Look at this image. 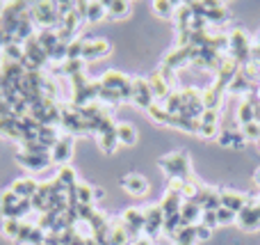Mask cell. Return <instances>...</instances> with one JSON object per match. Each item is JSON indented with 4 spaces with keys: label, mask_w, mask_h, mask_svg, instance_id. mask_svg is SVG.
<instances>
[{
    "label": "cell",
    "mask_w": 260,
    "mask_h": 245,
    "mask_svg": "<svg viewBox=\"0 0 260 245\" xmlns=\"http://www.w3.org/2000/svg\"><path fill=\"white\" fill-rule=\"evenodd\" d=\"M157 165L171 181H187L192 177V163H189V156L185 151H174V154L162 156Z\"/></svg>",
    "instance_id": "1"
},
{
    "label": "cell",
    "mask_w": 260,
    "mask_h": 245,
    "mask_svg": "<svg viewBox=\"0 0 260 245\" xmlns=\"http://www.w3.org/2000/svg\"><path fill=\"white\" fill-rule=\"evenodd\" d=\"M251 50H253V44H251L249 35L242 30V28L231 30V35H229V50H226V55H229V58H233L240 67H244V64L251 62Z\"/></svg>",
    "instance_id": "2"
},
{
    "label": "cell",
    "mask_w": 260,
    "mask_h": 245,
    "mask_svg": "<svg viewBox=\"0 0 260 245\" xmlns=\"http://www.w3.org/2000/svg\"><path fill=\"white\" fill-rule=\"evenodd\" d=\"M30 18L39 30H57L59 28V16L57 9H55V3H32Z\"/></svg>",
    "instance_id": "3"
},
{
    "label": "cell",
    "mask_w": 260,
    "mask_h": 245,
    "mask_svg": "<svg viewBox=\"0 0 260 245\" xmlns=\"http://www.w3.org/2000/svg\"><path fill=\"white\" fill-rule=\"evenodd\" d=\"M165 213H162L160 204H151L144 209V236L155 241V238L165 236Z\"/></svg>",
    "instance_id": "4"
},
{
    "label": "cell",
    "mask_w": 260,
    "mask_h": 245,
    "mask_svg": "<svg viewBox=\"0 0 260 245\" xmlns=\"http://www.w3.org/2000/svg\"><path fill=\"white\" fill-rule=\"evenodd\" d=\"M192 55H194V48L192 46H176L174 50H169V53L165 55V60H162V67L160 69H167V71H178V69L187 67V64H192Z\"/></svg>",
    "instance_id": "5"
},
{
    "label": "cell",
    "mask_w": 260,
    "mask_h": 245,
    "mask_svg": "<svg viewBox=\"0 0 260 245\" xmlns=\"http://www.w3.org/2000/svg\"><path fill=\"white\" fill-rule=\"evenodd\" d=\"M240 69H242V67H240L233 58L224 55V58H221V62H219V69H217V73H215V83H212V85H215L219 92H224V94H226V87H229L231 80H233V78L240 73Z\"/></svg>",
    "instance_id": "6"
},
{
    "label": "cell",
    "mask_w": 260,
    "mask_h": 245,
    "mask_svg": "<svg viewBox=\"0 0 260 245\" xmlns=\"http://www.w3.org/2000/svg\"><path fill=\"white\" fill-rule=\"evenodd\" d=\"M130 101L142 110H148L153 103H155L146 78H133V83H130Z\"/></svg>",
    "instance_id": "7"
},
{
    "label": "cell",
    "mask_w": 260,
    "mask_h": 245,
    "mask_svg": "<svg viewBox=\"0 0 260 245\" xmlns=\"http://www.w3.org/2000/svg\"><path fill=\"white\" fill-rule=\"evenodd\" d=\"M121 225L126 227V232L130 234L133 241L144 236V209H135V206L126 209L121 215Z\"/></svg>",
    "instance_id": "8"
},
{
    "label": "cell",
    "mask_w": 260,
    "mask_h": 245,
    "mask_svg": "<svg viewBox=\"0 0 260 245\" xmlns=\"http://www.w3.org/2000/svg\"><path fill=\"white\" fill-rule=\"evenodd\" d=\"M73 145H76V138L62 135L57 140V145L50 149V163L59 165V168L69 165V160H71V156H73Z\"/></svg>",
    "instance_id": "9"
},
{
    "label": "cell",
    "mask_w": 260,
    "mask_h": 245,
    "mask_svg": "<svg viewBox=\"0 0 260 245\" xmlns=\"http://www.w3.org/2000/svg\"><path fill=\"white\" fill-rule=\"evenodd\" d=\"M238 225L244 232H256L260 229V202L251 200L242 211L238 213Z\"/></svg>",
    "instance_id": "10"
},
{
    "label": "cell",
    "mask_w": 260,
    "mask_h": 245,
    "mask_svg": "<svg viewBox=\"0 0 260 245\" xmlns=\"http://www.w3.org/2000/svg\"><path fill=\"white\" fill-rule=\"evenodd\" d=\"M112 46L108 39H85L82 44V62H96V60L110 55Z\"/></svg>",
    "instance_id": "11"
},
{
    "label": "cell",
    "mask_w": 260,
    "mask_h": 245,
    "mask_svg": "<svg viewBox=\"0 0 260 245\" xmlns=\"http://www.w3.org/2000/svg\"><path fill=\"white\" fill-rule=\"evenodd\" d=\"M99 83H101V87H105V90L126 92V90H130L133 78L126 76V73H121V71H117V69H108V71L99 78Z\"/></svg>",
    "instance_id": "12"
},
{
    "label": "cell",
    "mask_w": 260,
    "mask_h": 245,
    "mask_svg": "<svg viewBox=\"0 0 260 245\" xmlns=\"http://www.w3.org/2000/svg\"><path fill=\"white\" fill-rule=\"evenodd\" d=\"M146 80H148V87H151V94H153V99H155V103H162V101H165L167 96L174 92V85H171V83L162 76L160 69H157V71H153Z\"/></svg>",
    "instance_id": "13"
},
{
    "label": "cell",
    "mask_w": 260,
    "mask_h": 245,
    "mask_svg": "<svg viewBox=\"0 0 260 245\" xmlns=\"http://www.w3.org/2000/svg\"><path fill=\"white\" fill-rule=\"evenodd\" d=\"M16 163L23 170H27V172H41V170H46L50 165V156H37V154H27V151L18 149Z\"/></svg>",
    "instance_id": "14"
},
{
    "label": "cell",
    "mask_w": 260,
    "mask_h": 245,
    "mask_svg": "<svg viewBox=\"0 0 260 245\" xmlns=\"http://www.w3.org/2000/svg\"><path fill=\"white\" fill-rule=\"evenodd\" d=\"M183 202L185 200H183V195H180L178 188L169 186V190L165 193V197H162V202H160V209H162V213H165V218H171V215L180 213Z\"/></svg>",
    "instance_id": "15"
},
{
    "label": "cell",
    "mask_w": 260,
    "mask_h": 245,
    "mask_svg": "<svg viewBox=\"0 0 260 245\" xmlns=\"http://www.w3.org/2000/svg\"><path fill=\"white\" fill-rule=\"evenodd\" d=\"M73 193H76V206L78 204L94 206V202L103 197V190H101V188H94V186H89V183H85V181H78L76 188H73Z\"/></svg>",
    "instance_id": "16"
},
{
    "label": "cell",
    "mask_w": 260,
    "mask_h": 245,
    "mask_svg": "<svg viewBox=\"0 0 260 245\" xmlns=\"http://www.w3.org/2000/svg\"><path fill=\"white\" fill-rule=\"evenodd\" d=\"M121 186H123V190H128L130 195H135V197H144L148 193L146 177H142V174H137V172L126 174V177L121 179Z\"/></svg>",
    "instance_id": "17"
},
{
    "label": "cell",
    "mask_w": 260,
    "mask_h": 245,
    "mask_svg": "<svg viewBox=\"0 0 260 245\" xmlns=\"http://www.w3.org/2000/svg\"><path fill=\"white\" fill-rule=\"evenodd\" d=\"M9 188L16 193L18 200H32L37 195V190H39V181H35L32 177H18Z\"/></svg>",
    "instance_id": "18"
},
{
    "label": "cell",
    "mask_w": 260,
    "mask_h": 245,
    "mask_svg": "<svg viewBox=\"0 0 260 245\" xmlns=\"http://www.w3.org/2000/svg\"><path fill=\"white\" fill-rule=\"evenodd\" d=\"M114 126H117V124L112 122V124L103 126L99 133H96V135H99V147H101V151H103V154H114V151H117V147H119Z\"/></svg>",
    "instance_id": "19"
},
{
    "label": "cell",
    "mask_w": 260,
    "mask_h": 245,
    "mask_svg": "<svg viewBox=\"0 0 260 245\" xmlns=\"http://www.w3.org/2000/svg\"><path fill=\"white\" fill-rule=\"evenodd\" d=\"M219 195H221V206L235 211V213H240L251 202L249 195H242V193H235V190H219Z\"/></svg>",
    "instance_id": "20"
},
{
    "label": "cell",
    "mask_w": 260,
    "mask_h": 245,
    "mask_svg": "<svg viewBox=\"0 0 260 245\" xmlns=\"http://www.w3.org/2000/svg\"><path fill=\"white\" fill-rule=\"evenodd\" d=\"M217 142H219L224 149H242L244 145H247V140H244V135L240 133V128H224L221 133H217Z\"/></svg>",
    "instance_id": "21"
},
{
    "label": "cell",
    "mask_w": 260,
    "mask_h": 245,
    "mask_svg": "<svg viewBox=\"0 0 260 245\" xmlns=\"http://www.w3.org/2000/svg\"><path fill=\"white\" fill-rule=\"evenodd\" d=\"M201 101H203V110H217L219 113L221 103H224V92H219L215 85H208L201 90Z\"/></svg>",
    "instance_id": "22"
},
{
    "label": "cell",
    "mask_w": 260,
    "mask_h": 245,
    "mask_svg": "<svg viewBox=\"0 0 260 245\" xmlns=\"http://www.w3.org/2000/svg\"><path fill=\"white\" fill-rule=\"evenodd\" d=\"M201 215H203V209L194 202H183L180 206V220H183L185 227H197L201 223Z\"/></svg>",
    "instance_id": "23"
},
{
    "label": "cell",
    "mask_w": 260,
    "mask_h": 245,
    "mask_svg": "<svg viewBox=\"0 0 260 245\" xmlns=\"http://www.w3.org/2000/svg\"><path fill=\"white\" fill-rule=\"evenodd\" d=\"M130 14V3L128 0H112L105 3V18L108 21H121Z\"/></svg>",
    "instance_id": "24"
},
{
    "label": "cell",
    "mask_w": 260,
    "mask_h": 245,
    "mask_svg": "<svg viewBox=\"0 0 260 245\" xmlns=\"http://www.w3.org/2000/svg\"><path fill=\"white\" fill-rule=\"evenodd\" d=\"M206 21L208 25H221L229 21V9L224 3H208V12H206Z\"/></svg>",
    "instance_id": "25"
},
{
    "label": "cell",
    "mask_w": 260,
    "mask_h": 245,
    "mask_svg": "<svg viewBox=\"0 0 260 245\" xmlns=\"http://www.w3.org/2000/svg\"><path fill=\"white\" fill-rule=\"evenodd\" d=\"M256 94H258V92H256ZM256 94H253V96H256ZM253 96L240 101V105H238V124H240V126H247V124L256 122V105H253Z\"/></svg>",
    "instance_id": "26"
},
{
    "label": "cell",
    "mask_w": 260,
    "mask_h": 245,
    "mask_svg": "<svg viewBox=\"0 0 260 245\" xmlns=\"http://www.w3.org/2000/svg\"><path fill=\"white\" fill-rule=\"evenodd\" d=\"M114 131H117V140H119V145H123V147H133L135 142H137V128H135L133 124H128V122H119L117 126H114Z\"/></svg>",
    "instance_id": "27"
},
{
    "label": "cell",
    "mask_w": 260,
    "mask_h": 245,
    "mask_svg": "<svg viewBox=\"0 0 260 245\" xmlns=\"http://www.w3.org/2000/svg\"><path fill=\"white\" fill-rule=\"evenodd\" d=\"M108 243L110 245H130L133 243V238H130V234L126 232V227L121 225V218L114 220L112 227H110V236H108Z\"/></svg>",
    "instance_id": "28"
},
{
    "label": "cell",
    "mask_w": 260,
    "mask_h": 245,
    "mask_svg": "<svg viewBox=\"0 0 260 245\" xmlns=\"http://www.w3.org/2000/svg\"><path fill=\"white\" fill-rule=\"evenodd\" d=\"M35 37H37V41L41 44V48L48 53V58H50V53L57 48V44H62L59 37H57V30H39Z\"/></svg>",
    "instance_id": "29"
},
{
    "label": "cell",
    "mask_w": 260,
    "mask_h": 245,
    "mask_svg": "<svg viewBox=\"0 0 260 245\" xmlns=\"http://www.w3.org/2000/svg\"><path fill=\"white\" fill-rule=\"evenodd\" d=\"M55 181L59 183V186L64 188V190H71V188H76L78 183V177H76V170L69 168V165H64V168L57 170V174H55Z\"/></svg>",
    "instance_id": "30"
},
{
    "label": "cell",
    "mask_w": 260,
    "mask_h": 245,
    "mask_svg": "<svg viewBox=\"0 0 260 245\" xmlns=\"http://www.w3.org/2000/svg\"><path fill=\"white\" fill-rule=\"evenodd\" d=\"M59 138L62 135H59L57 126H41L39 133H37V142H41V145L48 147V149H53V147L57 145Z\"/></svg>",
    "instance_id": "31"
},
{
    "label": "cell",
    "mask_w": 260,
    "mask_h": 245,
    "mask_svg": "<svg viewBox=\"0 0 260 245\" xmlns=\"http://www.w3.org/2000/svg\"><path fill=\"white\" fill-rule=\"evenodd\" d=\"M146 113H148V117H151L155 124H160V126H169V128H171V122H174V115L167 113V110L162 108L160 103H153L151 108L146 110Z\"/></svg>",
    "instance_id": "32"
},
{
    "label": "cell",
    "mask_w": 260,
    "mask_h": 245,
    "mask_svg": "<svg viewBox=\"0 0 260 245\" xmlns=\"http://www.w3.org/2000/svg\"><path fill=\"white\" fill-rule=\"evenodd\" d=\"M160 105L169 115H180V113H183V94H180V90H174Z\"/></svg>",
    "instance_id": "33"
},
{
    "label": "cell",
    "mask_w": 260,
    "mask_h": 245,
    "mask_svg": "<svg viewBox=\"0 0 260 245\" xmlns=\"http://www.w3.org/2000/svg\"><path fill=\"white\" fill-rule=\"evenodd\" d=\"M105 21V3H99V0H91L87 5V23H101Z\"/></svg>",
    "instance_id": "34"
},
{
    "label": "cell",
    "mask_w": 260,
    "mask_h": 245,
    "mask_svg": "<svg viewBox=\"0 0 260 245\" xmlns=\"http://www.w3.org/2000/svg\"><path fill=\"white\" fill-rule=\"evenodd\" d=\"M176 7H178V5L171 3V0H155V3H153V12H155L160 18H174Z\"/></svg>",
    "instance_id": "35"
},
{
    "label": "cell",
    "mask_w": 260,
    "mask_h": 245,
    "mask_svg": "<svg viewBox=\"0 0 260 245\" xmlns=\"http://www.w3.org/2000/svg\"><path fill=\"white\" fill-rule=\"evenodd\" d=\"M21 227H23V220H16V218H5V225H3V234L12 241H16L18 234H21Z\"/></svg>",
    "instance_id": "36"
},
{
    "label": "cell",
    "mask_w": 260,
    "mask_h": 245,
    "mask_svg": "<svg viewBox=\"0 0 260 245\" xmlns=\"http://www.w3.org/2000/svg\"><path fill=\"white\" fill-rule=\"evenodd\" d=\"M18 202H21V200L16 197V193H14L12 188H5V190H0V211H3V209H14Z\"/></svg>",
    "instance_id": "37"
},
{
    "label": "cell",
    "mask_w": 260,
    "mask_h": 245,
    "mask_svg": "<svg viewBox=\"0 0 260 245\" xmlns=\"http://www.w3.org/2000/svg\"><path fill=\"white\" fill-rule=\"evenodd\" d=\"M240 133L244 135L247 142H258L260 140V124L251 122V124H247V126H240Z\"/></svg>",
    "instance_id": "38"
},
{
    "label": "cell",
    "mask_w": 260,
    "mask_h": 245,
    "mask_svg": "<svg viewBox=\"0 0 260 245\" xmlns=\"http://www.w3.org/2000/svg\"><path fill=\"white\" fill-rule=\"evenodd\" d=\"M82 44H85V39H73L71 44L67 46V60H82Z\"/></svg>",
    "instance_id": "39"
},
{
    "label": "cell",
    "mask_w": 260,
    "mask_h": 245,
    "mask_svg": "<svg viewBox=\"0 0 260 245\" xmlns=\"http://www.w3.org/2000/svg\"><path fill=\"white\" fill-rule=\"evenodd\" d=\"M217 223L219 225H231V223H238V213L231 209H224L221 206L219 211H217Z\"/></svg>",
    "instance_id": "40"
},
{
    "label": "cell",
    "mask_w": 260,
    "mask_h": 245,
    "mask_svg": "<svg viewBox=\"0 0 260 245\" xmlns=\"http://www.w3.org/2000/svg\"><path fill=\"white\" fill-rule=\"evenodd\" d=\"M76 213H78V220H80V223H89V220L96 215V209L94 206H87V204H78Z\"/></svg>",
    "instance_id": "41"
},
{
    "label": "cell",
    "mask_w": 260,
    "mask_h": 245,
    "mask_svg": "<svg viewBox=\"0 0 260 245\" xmlns=\"http://www.w3.org/2000/svg\"><path fill=\"white\" fill-rule=\"evenodd\" d=\"M32 229H35V225H32V223H25V220H23V227H21V234H18L16 243H18V245H30Z\"/></svg>",
    "instance_id": "42"
},
{
    "label": "cell",
    "mask_w": 260,
    "mask_h": 245,
    "mask_svg": "<svg viewBox=\"0 0 260 245\" xmlns=\"http://www.w3.org/2000/svg\"><path fill=\"white\" fill-rule=\"evenodd\" d=\"M201 223L206 225V227H210V229L219 227V223H217V211H203V215H201Z\"/></svg>",
    "instance_id": "43"
},
{
    "label": "cell",
    "mask_w": 260,
    "mask_h": 245,
    "mask_svg": "<svg viewBox=\"0 0 260 245\" xmlns=\"http://www.w3.org/2000/svg\"><path fill=\"white\" fill-rule=\"evenodd\" d=\"M210 236H212V229L206 227L203 223H199V225H197V243H199V241H208Z\"/></svg>",
    "instance_id": "44"
},
{
    "label": "cell",
    "mask_w": 260,
    "mask_h": 245,
    "mask_svg": "<svg viewBox=\"0 0 260 245\" xmlns=\"http://www.w3.org/2000/svg\"><path fill=\"white\" fill-rule=\"evenodd\" d=\"M87 5H89L87 0H85V3H82V0H80V3H76V14L80 16L82 23H87Z\"/></svg>",
    "instance_id": "45"
},
{
    "label": "cell",
    "mask_w": 260,
    "mask_h": 245,
    "mask_svg": "<svg viewBox=\"0 0 260 245\" xmlns=\"http://www.w3.org/2000/svg\"><path fill=\"white\" fill-rule=\"evenodd\" d=\"M130 245H155V243H153V241H151V238H146V236H139V238H137V241H133V243H130Z\"/></svg>",
    "instance_id": "46"
},
{
    "label": "cell",
    "mask_w": 260,
    "mask_h": 245,
    "mask_svg": "<svg viewBox=\"0 0 260 245\" xmlns=\"http://www.w3.org/2000/svg\"><path fill=\"white\" fill-rule=\"evenodd\" d=\"M85 241H87V238H82V236H76V238H73V241L69 243V245H85Z\"/></svg>",
    "instance_id": "47"
},
{
    "label": "cell",
    "mask_w": 260,
    "mask_h": 245,
    "mask_svg": "<svg viewBox=\"0 0 260 245\" xmlns=\"http://www.w3.org/2000/svg\"><path fill=\"white\" fill-rule=\"evenodd\" d=\"M253 183H256V186L260 188V168L256 170V172H253Z\"/></svg>",
    "instance_id": "48"
},
{
    "label": "cell",
    "mask_w": 260,
    "mask_h": 245,
    "mask_svg": "<svg viewBox=\"0 0 260 245\" xmlns=\"http://www.w3.org/2000/svg\"><path fill=\"white\" fill-rule=\"evenodd\" d=\"M3 225H5V218H3V215H0V232H3Z\"/></svg>",
    "instance_id": "49"
},
{
    "label": "cell",
    "mask_w": 260,
    "mask_h": 245,
    "mask_svg": "<svg viewBox=\"0 0 260 245\" xmlns=\"http://www.w3.org/2000/svg\"><path fill=\"white\" fill-rule=\"evenodd\" d=\"M3 7H5V3H0V14H3Z\"/></svg>",
    "instance_id": "50"
},
{
    "label": "cell",
    "mask_w": 260,
    "mask_h": 245,
    "mask_svg": "<svg viewBox=\"0 0 260 245\" xmlns=\"http://www.w3.org/2000/svg\"><path fill=\"white\" fill-rule=\"evenodd\" d=\"M256 145H258V149H260V140H258V142H256Z\"/></svg>",
    "instance_id": "51"
},
{
    "label": "cell",
    "mask_w": 260,
    "mask_h": 245,
    "mask_svg": "<svg viewBox=\"0 0 260 245\" xmlns=\"http://www.w3.org/2000/svg\"><path fill=\"white\" fill-rule=\"evenodd\" d=\"M258 202H260V195H258Z\"/></svg>",
    "instance_id": "52"
}]
</instances>
